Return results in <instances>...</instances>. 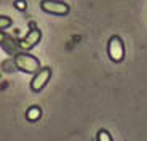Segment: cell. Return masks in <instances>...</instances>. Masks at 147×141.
Wrapping results in <instances>:
<instances>
[{
    "mask_svg": "<svg viewBox=\"0 0 147 141\" xmlns=\"http://www.w3.org/2000/svg\"><path fill=\"white\" fill-rule=\"evenodd\" d=\"M13 61H15L16 69L24 72V74H35L37 70L42 67L38 58L30 55L29 52H19L18 55L13 56Z\"/></svg>",
    "mask_w": 147,
    "mask_h": 141,
    "instance_id": "1",
    "label": "cell"
},
{
    "mask_svg": "<svg viewBox=\"0 0 147 141\" xmlns=\"http://www.w3.org/2000/svg\"><path fill=\"white\" fill-rule=\"evenodd\" d=\"M107 55L114 63H121L125 60V43L120 35H112L107 42Z\"/></svg>",
    "mask_w": 147,
    "mask_h": 141,
    "instance_id": "2",
    "label": "cell"
},
{
    "mask_svg": "<svg viewBox=\"0 0 147 141\" xmlns=\"http://www.w3.org/2000/svg\"><path fill=\"white\" fill-rule=\"evenodd\" d=\"M40 8L42 11H45L48 15H56V16H66L70 11V7L63 0H42Z\"/></svg>",
    "mask_w": 147,
    "mask_h": 141,
    "instance_id": "3",
    "label": "cell"
},
{
    "mask_svg": "<svg viewBox=\"0 0 147 141\" xmlns=\"http://www.w3.org/2000/svg\"><path fill=\"white\" fill-rule=\"evenodd\" d=\"M51 79V69L50 67H40V69L37 70L35 74H34L32 80H30V90L34 93H38L47 87V83L50 82Z\"/></svg>",
    "mask_w": 147,
    "mask_h": 141,
    "instance_id": "4",
    "label": "cell"
},
{
    "mask_svg": "<svg viewBox=\"0 0 147 141\" xmlns=\"http://www.w3.org/2000/svg\"><path fill=\"white\" fill-rule=\"evenodd\" d=\"M40 40H42V31L38 27H34V29H29V32L24 37L19 39V47H21L22 52H29L34 47H37Z\"/></svg>",
    "mask_w": 147,
    "mask_h": 141,
    "instance_id": "5",
    "label": "cell"
},
{
    "mask_svg": "<svg viewBox=\"0 0 147 141\" xmlns=\"http://www.w3.org/2000/svg\"><path fill=\"white\" fill-rule=\"evenodd\" d=\"M0 47H2V50H3L5 53H7L10 58H13L15 55H18L19 52H22L21 47H19V39L16 37V35H11V34H5V37L2 39V42H0Z\"/></svg>",
    "mask_w": 147,
    "mask_h": 141,
    "instance_id": "6",
    "label": "cell"
},
{
    "mask_svg": "<svg viewBox=\"0 0 147 141\" xmlns=\"http://www.w3.org/2000/svg\"><path fill=\"white\" fill-rule=\"evenodd\" d=\"M40 115H42V111H40L38 106H32V108H29L27 112H26V117L29 120H38L40 119Z\"/></svg>",
    "mask_w": 147,
    "mask_h": 141,
    "instance_id": "7",
    "label": "cell"
},
{
    "mask_svg": "<svg viewBox=\"0 0 147 141\" xmlns=\"http://www.w3.org/2000/svg\"><path fill=\"white\" fill-rule=\"evenodd\" d=\"M2 70H3V72H15L16 66H15L13 58H8V60H5L3 63H2Z\"/></svg>",
    "mask_w": 147,
    "mask_h": 141,
    "instance_id": "8",
    "label": "cell"
},
{
    "mask_svg": "<svg viewBox=\"0 0 147 141\" xmlns=\"http://www.w3.org/2000/svg\"><path fill=\"white\" fill-rule=\"evenodd\" d=\"M13 26V19L10 16H5V15H0V31H7L8 27Z\"/></svg>",
    "mask_w": 147,
    "mask_h": 141,
    "instance_id": "9",
    "label": "cell"
},
{
    "mask_svg": "<svg viewBox=\"0 0 147 141\" xmlns=\"http://www.w3.org/2000/svg\"><path fill=\"white\" fill-rule=\"evenodd\" d=\"M98 141H114L110 133L107 130H99L98 132Z\"/></svg>",
    "mask_w": 147,
    "mask_h": 141,
    "instance_id": "10",
    "label": "cell"
},
{
    "mask_svg": "<svg viewBox=\"0 0 147 141\" xmlns=\"http://www.w3.org/2000/svg\"><path fill=\"white\" fill-rule=\"evenodd\" d=\"M15 8L16 10H19V11H24L27 8V3H26V0H15Z\"/></svg>",
    "mask_w": 147,
    "mask_h": 141,
    "instance_id": "11",
    "label": "cell"
},
{
    "mask_svg": "<svg viewBox=\"0 0 147 141\" xmlns=\"http://www.w3.org/2000/svg\"><path fill=\"white\" fill-rule=\"evenodd\" d=\"M27 27H29V29H34V27H37L35 21H29V22H27Z\"/></svg>",
    "mask_w": 147,
    "mask_h": 141,
    "instance_id": "12",
    "label": "cell"
},
{
    "mask_svg": "<svg viewBox=\"0 0 147 141\" xmlns=\"http://www.w3.org/2000/svg\"><path fill=\"white\" fill-rule=\"evenodd\" d=\"M5 34H7V32H5V31H0V42H2V39L5 37Z\"/></svg>",
    "mask_w": 147,
    "mask_h": 141,
    "instance_id": "13",
    "label": "cell"
}]
</instances>
